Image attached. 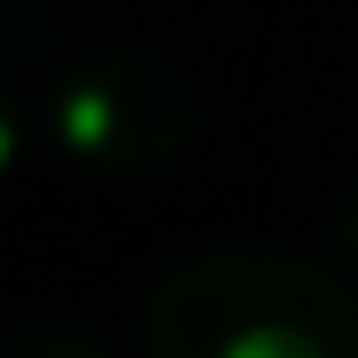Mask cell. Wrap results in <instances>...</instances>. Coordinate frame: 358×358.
Segmentation results:
<instances>
[{
    "label": "cell",
    "instance_id": "cell-1",
    "mask_svg": "<svg viewBox=\"0 0 358 358\" xmlns=\"http://www.w3.org/2000/svg\"><path fill=\"white\" fill-rule=\"evenodd\" d=\"M141 358H358V296L304 257L218 250L148 296Z\"/></svg>",
    "mask_w": 358,
    "mask_h": 358
},
{
    "label": "cell",
    "instance_id": "cell-2",
    "mask_svg": "<svg viewBox=\"0 0 358 358\" xmlns=\"http://www.w3.org/2000/svg\"><path fill=\"white\" fill-rule=\"evenodd\" d=\"M55 148L94 179H148L156 164L179 156L195 133V101L156 55H94V63L55 78L47 101Z\"/></svg>",
    "mask_w": 358,
    "mask_h": 358
},
{
    "label": "cell",
    "instance_id": "cell-3",
    "mask_svg": "<svg viewBox=\"0 0 358 358\" xmlns=\"http://www.w3.org/2000/svg\"><path fill=\"white\" fill-rule=\"evenodd\" d=\"M0 358H101V343L78 335V327H24Z\"/></svg>",
    "mask_w": 358,
    "mask_h": 358
},
{
    "label": "cell",
    "instance_id": "cell-4",
    "mask_svg": "<svg viewBox=\"0 0 358 358\" xmlns=\"http://www.w3.org/2000/svg\"><path fill=\"white\" fill-rule=\"evenodd\" d=\"M16 148H24V125H16V101H8V86H0V179L16 171Z\"/></svg>",
    "mask_w": 358,
    "mask_h": 358
},
{
    "label": "cell",
    "instance_id": "cell-5",
    "mask_svg": "<svg viewBox=\"0 0 358 358\" xmlns=\"http://www.w3.org/2000/svg\"><path fill=\"white\" fill-rule=\"evenodd\" d=\"M335 234H343V250H350V257H358V187H350V203H343V210H335Z\"/></svg>",
    "mask_w": 358,
    "mask_h": 358
}]
</instances>
